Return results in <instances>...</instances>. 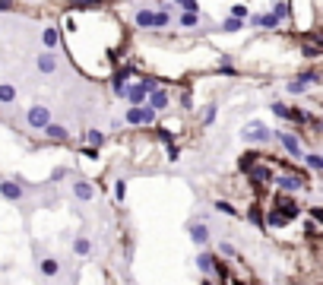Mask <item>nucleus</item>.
I'll return each mask as SVG.
<instances>
[{
    "label": "nucleus",
    "instance_id": "obj_6",
    "mask_svg": "<svg viewBox=\"0 0 323 285\" xmlns=\"http://www.w3.org/2000/svg\"><path fill=\"white\" fill-rule=\"evenodd\" d=\"M273 137L282 142V146H285V152L292 155V159H301V155H304V146H301V140L295 137V133H285V130H273Z\"/></svg>",
    "mask_w": 323,
    "mask_h": 285
},
{
    "label": "nucleus",
    "instance_id": "obj_32",
    "mask_svg": "<svg viewBox=\"0 0 323 285\" xmlns=\"http://www.w3.org/2000/svg\"><path fill=\"white\" fill-rule=\"evenodd\" d=\"M247 16H251V10L244 3H231V19H244L247 23Z\"/></svg>",
    "mask_w": 323,
    "mask_h": 285
},
{
    "label": "nucleus",
    "instance_id": "obj_22",
    "mask_svg": "<svg viewBox=\"0 0 323 285\" xmlns=\"http://www.w3.org/2000/svg\"><path fill=\"white\" fill-rule=\"evenodd\" d=\"M288 222H292V219H285L279 209H269V213H266V225H273V228H282V225H288Z\"/></svg>",
    "mask_w": 323,
    "mask_h": 285
},
{
    "label": "nucleus",
    "instance_id": "obj_20",
    "mask_svg": "<svg viewBox=\"0 0 323 285\" xmlns=\"http://www.w3.org/2000/svg\"><path fill=\"white\" fill-rule=\"evenodd\" d=\"M86 146H89V149L105 146V133H102V130H95V127H92V130H86Z\"/></svg>",
    "mask_w": 323,
    "mask_h": 285
},
{
    "label": "nucleus",
    "instance_id": "obj_26",
    "mask_svg": "<svg viewBox=\"0 0 323 285\" xmlns=\"http://www.w3.org/2000/svg\"><path fill=\"white\" fill-rule=\"evenodd\" d=\"M171 25V6L168 10H156V25L152 29H168Z\"/></svg>",
    "mask_w": 323,
    "mask_h": 285
},
{
    "label": "nucleus",
    "instance_id": "obj_31",
    "mask_svg": "<svg viewBox=\"0 0 323 285\" xmlns=\"http://www.w3.org/2000/svg\"><path fill=\"white\" fill-rule=\"evenodd\" d=\"M212 209H215V213H222V215H238V209H234L228 200H215V203H212Z\"/></svg>",
    "mask_w": 323,
    "mask_h": 285
},
{
    "label": "nucleus",
    "instance_id": "obj_24",
    "mask_svg": "<svg viewBox=\"0 0 323 285\" xmlns=\"http://www.w3.org/2000/svg\"><path fill=\"white\" fill-rule=\"evenodd\" d=\"M257 159H260L257 152H244L238 159V168H241V171H251V168H257Z\"/></svg>",
    "mask_w": 323,
    "mask_h": 285
},
{
    "label": "nucleus",
    "instance_id": "obj_15",
    "mask_svg": "<svg viewBox=\"0 0 323 285\" xmlns=\"http://www.w3.org/2000/svg\"><path fill=\"white\" fill-rule=\"evenodd\" d=\"M38 273H42L45 279H54V276L60 273V260H54V257H45V260L38 263Z\"/></svg>",
    "mask_w": 323,
    "mask_h": 285
},
{
    "label": "nucleus",
    "instance_id": "obj_21",
    "mask_svg": "<svg viewBox=\"0 0 323 285\" xmlns=\"http://www.w3.org/2000/svg\"><path fill=\"white\" fill-rule=\"evenodd\" d=\"M301 159H304V165L311 168V171H323V155L320 152H304Z\"/></svg>",
    "mask_w": 323,
    "mask_h": 285
},
{
    "label": "nucleus",
    "instance_id": "obj_18",
    "mask_svg": "<svg viewBox=\"0 0 323 285\" xmlns=\"http://www.w3.org/2000/svg\"><path fill=\"white\" fill-rule=\"evenodd\" d=\"M73 254H79V257L92 254V241L86 235H76V238H73Z\"/></svg>",
    "mask_w": 323,
    "mask_h": 285
},
{
    "label": "nucleus",
    "instance_id": "obj_11",
    "mask_svg": "<svg viewBox=\"0 0 323 285\" xmlns=\"http://www.w3.org/2000/svg\"><path fill=\"white\" fill-rule=\"evenodd\" d=\"M279 187L285 190V193H298V190H304V178H301V174H282Z\"/></svg>",
    "mask_w": 323,
    "mask_h": 285
},
{
    "label": "nucleus",
    "instance_id": "obj_19",
    "mask_svg": "<svg viewBox=\"0 0 323 285\" xmlns=\"http://www.w3.org/2000/svg\"><path fill=\"white\" fill-rule=\"evenodd\" d=\"M269 13H273V16L279 19V23H285V19L292 16V3H288V0H279V3H276V6H273Z\"/></svg>",
    "mask_w": 323,
    "mask_h": 285
},
{
    "label": "nucleus",
    "instance_id": "obj_34",
    "mask_svg": "<svg viewBox=\"0 0 323 285\" xmlns=\"http://www.w3.org/2000/svg\"><path fill=\"white\" fill-rule=\"evenodd\" d=\"M273 114L282 118V120H288V105H285V101H273Z\"/></svg>",
    "mask_w": 323,
    "mask_h": 285
},
{
    "label": "nucleus",
    "instance_id": "obj_23",
    "mask_svg": "<svg viewBox=\"0 0 323 285\" xmlns=\"http://www.w3.org/2000/svg\"><path fill=\"white\" fill-rule=\"evenodd\" d=\"M111 92H114V98H124V95H127V73L114 76V83H111Z\"/></svg>",
    "mask_w": 323,
    "mask_h": 285
},
{
    "label": "nucleus",
    "instance_id": "obj_3",
    "mask_svg": "<svg viewBox=\"0 0 323 285\" xmlns=\"http://www.w3.org/2000/svg\"><path fill=\"white\" fill-rule=\"evenodd\" d=\"M25 124H29L32 130H45V127L51 124V108L48 105H32L29 111H25Z\"/></svg>",
    "mask_w": 323,
    "mask_h": 285
},
{
    "label": "nucleus",
    "instance_id": "obj_27",
    "mask_svg": "<svg viewBox=\"0 0 323 285\" xmlns=\"http://www.w3.org/2000/svg\"><path fill=\"white\" fill-rule=\"evenodd\" d=\"M184 29H200V13H181V19H178Z\"/></svg>",
    "mask_w": 323,
    "mask_h": 285
},
{
    "label": "nucleus",
    "instance_id": "obj_4",
    "mask_svg": "<svg viewBox=\"0 0 323 285\" xmlns=\"http://www.w3.org/2000/svg\"><path fill=\"white\" fill-rule=\"evenodd\" d=\"M317 83H320V73L307 70V73H298V76H295L292 83L285 86V89H288V95H304L311 86H317Z\"/></svg>",
    "mask_w": 323,
    "mask_h": 285
},
{
    "label": "nucleus",
    "instance_id": "obj_10",
    "mask_svg": "<svg viewBox=\"0 0 323 285\" xmlns=\"http://www.w3.org/2000/svg\"><path fill=\"white\" fill-rule=\"evenodd\" d=\"M247 23H254V25H260V29H266V32H276L279 29V19L273 16V13H254V16H247Z\"/></svg>",
    "mask_w": 323,
    "mask_h": 285
},
{
    "label": "nucleus",
    "instance_id": "obj_9",
    "mask_svg": "<svg viewBox=\"0 0 323 285\" xmlns=\"http://www.w3.org/2000/svg\"><path fill=\"white\" fill-rule=\"evenodd\" d=\"M35 70L45 73V76H51V73H57V57H54L51 51H42L35 57Z\"/></svg>",
    "mask_w": 323,
    "mask_h": 285
},
{
    "label": "nucleus",
    "instance_id": "obj_38",
    "mask_svg": "<svg viewBox=\"0 0 323 285\" xmlns=\"http://www.w3.org/2000/svg\"><path fill=\"white\" fill-rule=\"evenodd\" d=\"M203 120H206V124H212V120H215V105H209V108L203 111Z\"/></svg>",
    "mask_w": 323,
    "mask_h": 285
},
{
    "label": "nucleus",
    "instance_id": "obj_1",
    "mask_svg": "<svg viewBox=\"0 0 323 285\" xmlns=\"http://www.w3.org/2000/svg\"><path fill=\"white\" fill-rule=\"evenodd\" d=\"M124 120L130 127H139V124H146V127H152L156 124V111H152L149 105H130L124 111Z\"/></svg>",
    "mask_w": 323,
    "mask_h": 285
},
{
    "label": "nucleus",
    "instance_id": "obj_28",
    "mask_svg": "<svg viewBox=\"0 0 323 285\" xmlns=\"http://www.w3.org/2000/svg\"><path fill=\"white\" fill-rule=\"evenodd\" d=\"M197 266L203 269V273H212V269H215V257L212 254H197Z\"/></svg>",
    "mask_w": 323,
    "mask_h": 285
},
{
    "label": "nucleus",
    "instance_id": "obj_7",
    "mask_svg": "<svg viewBox=\"0 0 323 285\" xmlns=\"http://www.w3.org/2000/svg\"><path fill=\"white\" fill-rule=\"evenodd\" d=\"M146 105H149L156 114H159V111H165V108L171 105V92H168V89H156V92H149V95H146Z\"/></svg>",
    "mask_w": 323,
    "mask_h": 285
},
{
    "label": "nucleus",
    "instance_id": "obj_30",
    "mask_svg": "<svg viewBox=\"0 0 323 285\" xmlns=\"http://www.w3.org/2000/svg\"><path fill=\"white\" fill-rule=\"evenodd\" d=\"M247 174H251L257 184H266V181H273V171H269V168H251Z\"/></svg>",
    "mask_w": 323,
    "mask_h": 285
},
{
    "label": "nucleus",
    "instance_id": "obj_33",
    "mask_svg": "<svg viewBox=\"0 0 323 285\" xmlns=\"http://www.w3.org/2000/svg\"><path fill=\"white\" fill-rule=\"evenodd\" d=\"M114 200H120V203L127 200V181H124V178L114 181Z\"/></svg>",
    "mask_w": 323,
    "mask_h": 285
},
{
    "label": "nucleus",
    "instance_id": "obj_40",
    "mask_svg": "<svg viewBox=\"0 0 323 285\" xmlns=\"http://www.w3.org/2000/svg\"><path fill=\"white\" fill-rule=\"evenodd\" d=\"M13 6H16V3H13V0H0V13H10Z\"/></svg>",
    "mask_w": 323,
    "mask_h": 285
},
{
    "label": "nucleus",
    "instance_id": "obj_35",
    "mask_svg": "<svg viewBox=\"0 0 323 285\" xmlns=\"http://www.w3.org/2000/svg\"><path fill=\"white\" fill-rule=\"evenodd\" d=\"M219 70L231 76V73H234V64H231V57H222V60H219Z\"/></svg>",
    "mask_w": 323,
    "mask_h": 285
},
{
    "label": "nucleus",
    "instance_id": "obj_16",
    "mask_svg": "<svg viewBox=\"0 0 323 285\" xmlns=\"http://www.w3.org/2000/svg\"><path fill=\"white\" fill-rule=\"evenodd\" d=\"M42 133H45V137H48V140H67V137H70V130H67L64 124H54V120H51L48 127H45Z\"/></svg>",
    "mask_w": 323,
    "mask_h": 285
},
{
    "label": "nucleus",
    "instance_id": "obj_8",
    "mask_svg": "<svg viewBox=\"0 0 323 285\" xmlns=\"http://www.w3.org/2000/svg\"><path fill=\"white\" fill-rule=\"evenodd\" d=\"M0 196H3V200H10V203H19V200L25 196V187L16 184V181H0Z\"/></svg>",
    "mask_w": 323,
    "mask_h": 285
},
{
    "label": "nucleus",
    "instance_id": "obj_17",
    "mask_svg": "<svg viewBox=\"0 0 323 285\" xmlns=\"http://www.w3.org/2000/svg\"><path fill=\"white\" fill-rule=\"evenodd\" d=\"M16 98H19L16 86H13V83H0V105H13Z\"/></svg>",
    "mask_w": 323,
    "mask_h": 285
},
{
    "label": "nucleus",
    "instance_id": "obj_39",
    "mask_svg": "<svg viewBox=\"0 0 323 285\" xmlns=\"http://www.w3.org/2000/svg\"><path fill=\"white\" fill-rule=\"evenodd\" d=\"M219 254H225V257H234V247H231V244H219Z\"/></svg>",
    "mask_w": 323,
    "mask_h": 285
},
{
    "label": "nucleus",
    "instance_id": "obj_37",
    "mask_svg": "<svg viewBox=\"0 0 323 285\" xmlns=\"http://www.w3.org/2000/svg\"><path fill=\"white\" fill-rule=\"evenodd\" d=\"M247 215H251V222H254V225H263V215H260V209H257V206H254Z\"/></svg>",
    "mask_w": 323,
    "mask_h": 285
},
{
    "label": "nucleus",
    "instance_id": "obj_2",
    "mask_svg": "<svg viewBox=\"0 0 323 285\" xmlns=\"http://www.w3.org/2000/svg\"><path fill=\"white\" fill-rule=\"evenodd\" d=\"M159 86H156V79H143V83H133V86H127V95L124 98L130 101V105H146V95L149 92H156Z\"/></svg>",
    "mask_w": 323,
    "mask_h": 285
},
{
    "label": "nucleus",
    "instance_id": "obj_29",
    "mask_svg": "<svg viewBox=\"0 0 323 285\" xmlns=\"http://www.w3.org/2000/svg\"><path fill=\"white\" fill-rule=\"evenodd\" d=\"M244 19H231V16H228L225 19V23H222V32H228V35H234V32H241V29H244Z\"/></svg>",
    "mask_w": 323,
    "mask_h": 285
},
{
    "label": "nucleus",
    "instance_id": "obj_14",
    "mask_svg": "<svg viewBox=\"0 0 323 285\" xmlns=\"http://www.w3.org/2000/svg\"><path fill=\"white\" fill-rule=\"evenodd\" d=\"M190 241L197 244V247H203V244L209 241V225H206V222H197V225H190Z\"/></svg>",
    "mask_w": 323,
    "mask_h": 285
},
{
    "label": "nucleus",
    "instance_id": "obj_12",
    "mask_svg": "<svg viewBox=\"0 0 323 285\" xmlns=\"http://www.w3.org/2000/svg\"><path fill=\"white\" fill-rule=\"evenodd\" d=\"M133 23H137V29H152V25H156V10H152V6H143V10H137Z\"/></svg>",
    "mask_w": 323,
    "mask_h": 285
},
{
    "label": "nucleus",
    "instance_id": "obj_36",
    "mask_svg": "<svg viewBox=\"0 0 323 285\" xmlns=\"http://www.w3.org/2000/svg\"><path fill=\"white\" fill-rule=\"evenodd\" d=\"M168 159H171V162H178V159H181V149L174 146V142H168Z\"/></svg>",
    "mask_w": 323,
    "mask_h": 285
},
{
    "label": "nucleus",
    "instance_id": "obj_25",
    "mask_svg": "<svg viewBox=\"0 0 323 285\" xmlns=\"http://www.w3.org/2000/svg\"><path fill=\"white\" fill-rule=\"evenodd\" d=\"M57 42H60V32L57 29H45L42 32V45L48 48V51H51V48H57Z\"/></svg>",
    "mask_w": 323,
    "mask_h": 285
},
{
    "label": "nucleus",
    "instance_id": "obj_13",
    "mask_svg": "<svg viewBox=\"0 0 323 285\" xmlns=\"http://www.w3.org/2000/svg\"><path fill=\"white\" fill-rule=\"evenodd\" d=\"M73 196L83 200V203H89V200H95V187H92L89 181H76V184H73Z\"/></svg>",
    "mask_w": 323,
    "mask_h": 285
},
{
    "label": "nucleus",
    "instance_id": "obj_5",
    "mask_svg": "<svg viewBox=\"0 0 323 285\" xmlns=\"http://www.w3.org/2000/svg\"><path fill=\"white\" fill-rule=\"evenodd\" d=\"M241 137H244V142L263 146V142H269V140H273V130H269L266 124H257V120H254V124H247V127H244V133H241Z\"/></svg>",
    "mask_w": 323,
    "mask_h": 285
}]
</instances>
